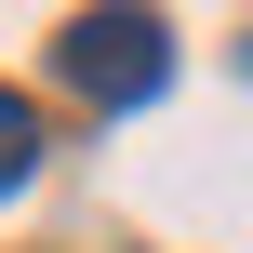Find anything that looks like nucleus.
<instances>
[{
	"label": "nucleus",
	"mask_w": 253,
	"mask_h": 253,
	"mask_svg": "<svg viewBox=\"0 0 253 253\" xmlns=\"http://www.w3.org/2000/svg\"><path fill=\"white\" fill-rule=\"evenodd\" d=\"M27 173H40V107H27V93H0V200H13Z\"/></svg>",
	"instance_id": "f03ea898"
},
{
	"label": "nucleus",
	"mask_w": 253,
	"mask_h": 253,
	"mask_svg": "<svg viewBox=\"0 0 253 253\" xmlns=\"http://www.w3.org/2000/svg\"><path fill=\"white\" fill-rule=\"evenodd\" d=\"M53 67H67L93 107H147V93L173 80V27H160V13H80V27L53 40Z\"/></svg>",
	"instance_id": "f257e3e1"
},
{
	"label": "nucleus",
	"mask_w": 253,
	"mask_h": 253,
	"mask_svg": "<svg viewBox=\"0 0 253 253\" xmlns=\"http://www.w3.org/2000/svg\"><path fill=\"white\" fill-rule=\"evenodd\" d=\"M240 67H253V40H240Z\"/></svg>",
	"instance_id": "7ed1b4c3"
}]
</instances>
